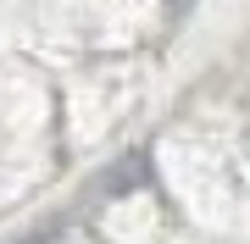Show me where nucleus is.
Returning a JSON list of instances; mask_svg holds the SVG:
<instances>
[{
	"label": "nucleus",
	"mask_w": 250,
	"mask_h": 244,
	"mask_svg": "<svg viewBox=\"0 0 250 244\" xmlns=\"http://www.w3.org/2000/svg\"><path fill=\"white\" fill-rule=\"evenodd\" d=\"M172 11H189V0H172Z\"/></svg>",
	"instance_id": "f257e3e1"
}]
</instances>
